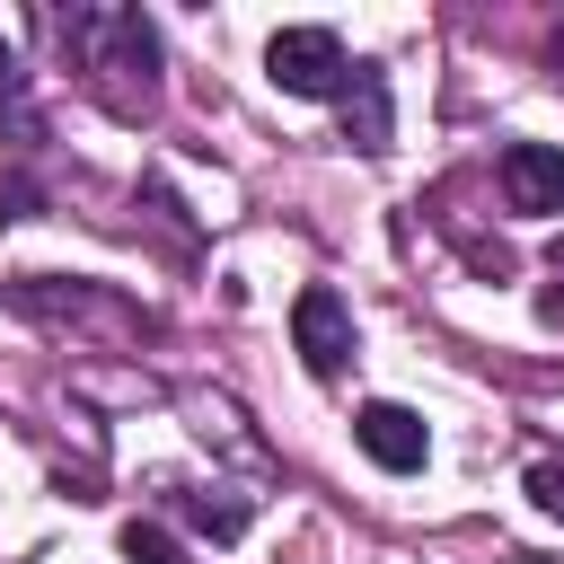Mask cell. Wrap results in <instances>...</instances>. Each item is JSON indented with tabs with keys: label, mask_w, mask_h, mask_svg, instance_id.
Wrapping results in <instances>:
<instances>
[{
	"label": "cell",
	"mask_w": 564,
	"mask_h": 564,
	"mask_svg": "<svg viewBox=\"0 0 564 564\" xmlns=\"http://www.w3.org/2000/svg\"><path fill=\"white\" fill-rule=\"evenodd\" d=\"M291 344H300V361H308L317 379H335V370L352 361V308H344V291L308 282V291L291 300Z\"/></svg>",
	"instance_id": "3"
},
{
	"label": "cell",
	"mask_w": 564,
	"mask_h": 564,
	"mask_svg": "<svg viewBox=\"0 0 564 564\" xmlns=\"http://www.w3.org/2000/svg\"><path fill=\"white\" fill-rule=\"evenodd\" d=\"M352 441L388 467V476H414L423 458H432V432H423V414L414 405H397V397H370L361 414H352Z\"/></svg>",
	"instance_id": "4"
},
{
	"label": "cell",
	"mask_w": 564,
	"mask_h": 564,
	"mask_svg": "<svg viewBox=\"0 0 564 564\" xmlns=\"http://www.w3.org/2000/svg\"><path fill=\"white\" fill-rule=\"evenodd\" d=\"M520 485H529V502H538L546 520H564V467H555V458H538V467H529Z\"/></svg>",
	"instance_id": "10"
},
{
	"label": "cell",
	"mask_w": 564,
	"mask_h": 564,
	"mask_svg": "<svg viewBox=\"0 0 564 564\" xmlns=\"http://www.w3.org/2000/svg\"><path fill=\"white\" fill-rule=\"evenodd\" d=\"M0 123H9V141H18V150L44 132V123H35V106H26V79H18V62H9V53H0Z\"/></svg>",
	"instance_id": "8"
},
{
	"label": "cell",
	"mask_w": 564,
	"mask_h": 564,
	"mask_svg": "<svg viewBox=\"0 0 564 564\" xmlns=\"http://www.w3.org/2000/svg\"><path fill=\"white\" fill-rule=\"evenodd\" d=\"M123 555H132V564H185V555H176V538H167V529H150V520H132V529H123Z\"/></svg>",
	"instance_id": "9"
},
{
	"label": "cell",
	"mask_w": 564,
	"mask_h": 564,
	"mask_svg": "<svg viewBox=\"0 0 564 564\" xmlns=\"http://www.w3.org/2000/svg\"><path fill=\"white\" fill-rule=\"evenodd\" d=\"M335 106H344V141L352 150H388V70L379 62H352V88Z\"/></svg>",
	"instance_id": "6"
},
{
	"label": "cell",
	"mask_w": 564,
	"mask_h": 564,
	"mask_svg": "<svg viewBox=\"0 0 564 564\" xmlns=\"http://www.w3.org/2000/svg\"><path fill=\"white\" fill-rule=\"evenodd\" d=\"M264 79L282 97H344L352 88V53H344L335 26H282L264 44Z\"/></svg>",
	"instance_id": "2"
},
{
	"label": "cell",
	"mask_w": 564,
	"mask_h": 564,
	"mask_svg": "<svg viewBox=\"0 0 564 564\" xmlns=\"http://www.w3.org/2000/svg\"><path fill=\"white\" fill-rule=\"evenodd\" d=\"M176 511H185L212 546H238V538H247V520H256V502H247V494H176Z\"/></svg>",
	"instance_id": "7"
},
{
	"label": "cell",
	"mask_w": 564,
	"mask_h": 564,
	"mask_svg": "<svg viewBox=\"0 0 564 564\" xmlns=\"http://www.w3.org/2000/svg\"><path fill=\"white\" fill-rule=\"evenodd\" d=\"M494 176H502V203H511V212H529V220L564 212V150H555V141H511V150L494 159Z\"/></svg>",
	"instance_id": "5"
},
{
	"label": "cell",
	"mask_w": 564,
	"mask_h": 564,
	"mask_svg": "<svg viewBox=\"0 0 564 564\" xmlns=\"http://www.w3.org/2000/svg\"><path fill=\"white\" fill-rule=\"evenodd\" d=\"M555 62H564V26H555Z\"/></svg>",
	"instance_id": "11"
},
{
	"label": "cell",
	"mask_w": 564,
	"mask_h": 564,
	"mask_svg": "<svg viewBox=\"0 0 564 564\" xmlns=\"http://www.w3.org/2000/svg\"><path fill=\"white\" fill-rule=\"evenodd\" d=\"M53 35H62V53L115 106H150V88H159V35H150L141 9H70V18H53Z\"/></svg>",
	"instance_id": "1"
}]
</instances>
